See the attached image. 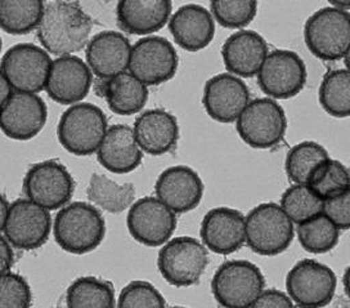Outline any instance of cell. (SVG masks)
Instances as JSON below:
<instances>
[{"label": "cell", "instance_id": "cell-1", "mask_svg": "<svg viewBox=\"0 0 350 308\" xmlns=\"http://www.w3.org/2000/svg\"><path fill=\"white\" fill-rule=\"evenodd\" d=\"M92 30L93 20L80 3L48 1L36 36L48 53L64 57L87 48Z\"/></svg>", "mask_w": 350, "mask_h": 308}, {"label": "cell", "instance_id": "cell-2", "mask_svg": "<svg viewBox=\"0 0 350 308\" xmlns=\"http://www.w3.org/2000/svg\"><path fill=\"white\" fill-rule=\"evenodd\" d=\"M53 235L67 253L83 255L96 251L106 236V220L92 204L75 201L57 213Z\"/></svg>", "mask_w": 350, "mask_h": 308}, {"label": "cell", "instance_id": "cell-3", "mask_svg": "<svg viewBox=\"0 0 350 308\" xmlns=\"http://www.w3.org/2000/svg\"><path fill=\"white\" fill-rule=\"evenodd\" d=\"M109 131L105 112L93 103H77L62 114L57 137L62 147L75 156H89L98 151Z\"/></svg>", "mask_w": 350, "mask_h": 308}, {"label": "cell", "instance_id": "cell-4", "mask_svg": "<svg viewBox=\"0 0 350 308\" xmlns=\"http://www.w3.org/2000/svg\"><path fill=\"white\" fill-rule=\"evenodd\" d=\"M294 223L275 203H262L245 217L246 244L254 253L274 257L294 240Z\"/></svg>", "mask_w": 350, "mask_h": 308}, {"label": "cell", "instance_id": "cell-5", "mask_svg": "<svg viewBox=\"0 0 350 308\" xmlns=\"http://www.w3.org/2000/svg\"><path fill=\"white\" fill-rule=\"evenodd\" d=\"M304 42L322 61H340L349 52V12L325 7L313 13L304 25Z\"/></svg>", "mask_w": 350, "mask_h": 308}, {"label": "cell", "instance_id": "cell-6", "mask_svg": "<svg viewBox=\"0 0 350 308\" xmlns=\"http://www.w3.org/2000/svg\"><path fill=\"white\" fill-rule=\"evenodd\" d=\"M236 131L252 149L269 150L284 141L287 118L275 99H252L236 121Z\"/></svg>", "mask_w": 350, "mask_h": 308}, {"label": "cell", "instance_id": "cell-7", "mask_svg": "<svg viewBox=\"0 0 350 308\" xmlns=\"http://www.w3.org/2000/svg\"><path fill=\"white\" fill-rule=\"evenodd\" d=\"M208 264V249L191 236L170 239L157 255V268L165 281L175 287L200 283Z\"/></svg>", "mask_w": 350, "mask_h": 308}, {"label": "cell", "instance_id": "cell-8", "mask_svg": "<svg viewBox=\"0 0 350 308\" xmlns=\"http://www.w3.org/2000/svg\"><path fill=\"white\" fill-rule=\"evenodd\" d=\"M264 287L265 279L260 268L241 259L220 264L211 280V293L223 307H252Z\"/></svg>", "mask_w": 350, "mask_h": 308}, {"label": "cell", "instance_id": "cell-9", "mask_svg": "<svg viewBox=\"0 0 350 308\" xmlns=\"http://www.w3.org/2000/svg\"><path fill=\"white\" fill-rule=\"evenodd\" d=\"M52 64L43 47L31 43L13 45L1 58V77L16 92L36 94L46 87Z\"/></svg>", "mask_w": 350, "mask_h": 308}, {"label": "cell", "instance_id": "cell-10", "mask_svg": "<svg viewBox=\"0 0 350 308\" xmlns=\"http://www.w3.org/2000/svg\"><path fill=\"white\" fill-rule=\"evenodd\" d=\"M49 211L30 198H17L0 224L1 233L16 249H39L48 242L53 227Z\"/></svg>", "mask_w": 350, "mask_h": 308}, {"label": "cell", "instance_id": "cell-11", "mask_svg": "<svg viewBox=\"0 0 350 308\" xmlns=\"http://www.w3.org/2000/svg\"><path fill=\"white\" fill-rule=\"evenodd\" d=\"M23 192L26 198L45 209H62L74 196L75 179L62 163L45 160L27 170Z\"/></svg>", "mask_w": 350, "mask_h": 308}, {"label": "cell", "instance_id": "cell-12", "mask_svg": "<svg viewBox=\"0 0 350 308\" xmlns=\"http://www.w3.org/2000/svg\"><path fill=\"white\" fill-rule=\"evenodd\" d=\"M338 286L335 272L314 259H303L286 276L287 294L299 307H325Z\"/></svg>", "mask_w": 350, "mask_h": 308}, {"label": "cell", "instance_id": "cell-13", "mask_svg": "<svg viewBox=\"0 0 350 308\" xmlns=\"http://www.w3.org/2000/svg\"><path fill=\"white\" fill-rule=\"evenodd\" d=\"M179 57L166 38L146 36L131 48L129 73L144 86H161L175 77Z\"/></svg>", "mask_w": 350, "mask_h": 308}, {"label": "cell", "instance_id": "cell-14", "mask_svg": "<svg viewBox=\"0 0 350 308\" xmlns=\"http://www.w3.org/2000/svg\"><path fill=\"white\" fill-rule=\"evenodd\" d=\"M306 66L300 55L287 49L268 53L258 73V84L272 99H288L306 87Z\"/></svg>", "mask_w": 350, "mask_h": 308}, {"label": "cell", "instance_id": "cell-15", "mask_svg": "<svg viewBox=\"0 0 350 308\" xmlns=\"http://www.w3.org/2000/svg\"><path fill=\"white\" fill-rule=\"evenodd\" d=\"M178 224L176 214L160 198L147 196L135 201L128 211L126 226L135 242L159 248L170 240Z\"/></svg>", "mask_w": 350, "mask_h": 308}, {"label": "cell", "instance_id": "cell-16", "mask_svg": "<svg viewBox=\"0 0 350 308\" xmlns=\"http://www.w3.org/2000/svg\"><path fill=\"white\" fill-rule=\"evenodd\" d=\"M48 119L44 99L35 93L14 92L1 105L0 127L3 133L16 141H29L42 132Z\"/></svg>", "mask_w": 350, "mask_h": 308}, {"label": "cell", "instance_id": "cell-17", "mask_svg": "<svg viewBox=\"0 0 350 308\" xmlns=\"http://www.w3.org/2000/svg\"><path fill=\"white\" fill-rule=\"evenodd\" d=\"M93 84L87 62L77 55H64L53 61L45 90L57 103L72 106L87 97Z\"/></svg>", "mask_w": 350, "mask_h": 308}, {"label": "cell", "instance_id": "cell-18", "mask_svg": "<svg viewBox=\"0 0 350 308\" xmlns=\"http://www.w3.org/2000/svg\"><path fill=\"white\" fill-rule=\"evenodd\" d=\"M250 101V89L242 79L232 74L215 75L204 87V109L213 120L221 124L237 121Z\"/></svg>", "mask_w": 350, "mask_h": 308}, {"label": "cell", "instance_id": "cell-19", "mask_svg": "<svg viewBox=\"0 0 350 308\" xmlns=\"http://www.w3.org/2000/svg\"><path fill=\"white\" fill-rule=\"evenodd\" d=\"M204 182L196 170L187 166L165 169L154 183L156 198L175 214L196 209L204 196Z\"/></svg>", "mask_w": 350, "mask_h": 308}, {"label": "cell", "instance_id": "cell-20", "mask_svg": "<svg viewBox=\"0 0 350 308\" xmlns=\"http://www.w3.org/2000/svg\"><path fill=\"white\" fill-rule=\"evenodd\" d=\"M200 235L208 251L219 255L236 253L246 242L245 216L227 207L208 210L201 222Z\"/></svg>", "mask_w": 350, "mask_h": 308}, {"label": "cell", "instance_id": "cell-21", "mask_svg": "<svg viewBox=\"0 0 350 308\" xmlns=\"http://www.w3.org/2000/svg\"><path fill=\"white\" fill-rule=\"evenodd\" d=\"M131 47L119 31L106 30L94 35L88 43L85 57L89 68L98 79H111L129 70Z\"/></svg>", "mask_w": 350, "mask_h": 308}, {"label": "cell", "instance_id": "cell-22", "mask_svg": "<svg viewBox=\"0 0 350 308\" xmlns=\"http://www.w3.org/2000/svg\"><path fill=\"white\" fill-rule=\"evenodd\" d=\"M169 31L182 49L195 53L205 49L213 42L215 21L202 5L186 4L172 14Z\"/></svg>", "mask_w": 350, "mask_h": 308}, {"label": "cell", "instance_id": "cell-23", "mask_svg": "<svg viewBox=\"0 0 350 308\" xmlns=\"http://www.w3.org/2000/svg\"><path fill=\"white\" fill-rule=\"evenodd\" d=\"M134 137L144 154L161 156L173 151L179 141V124L163 109L142 112L134 121Z\"/></svg>", "mask_w": 350, "mask_h": 308}, {"label": "cell", "instance_id": "cell-24", "mask_svg": "<svg viewBox=\"0 0 350 308\" xmlns=\"http://www.w3.org/2000/svg\"><path fill=\"white\" fill-rule=\"evenodd\" d=\"M269 52L260 34L241 30L232 34L221 47V58L227 71L237 77L258 75Z\"/></svg>", "mask_w": 350, "mask_h": 308}, {"label": "cell", "instance_id": "cell-25", "mask_svg": "<svg viewBox=\"0 0 350 308\" xmlns=\"http://www.w3.org/2000/svg\"><path fill=\"white\" fill-rule=\"evenodd\" d=\"M172 11L169 0H121L116 5V20L124 33L151 35L169 23Z\"/></svg>", "mask_w": 350, "mask_h": 308}, {"label": "cell", "instance_id": "cell-26", "mask_svg": "<svg viewBox=\"0 0 350 308\" xmlns=\"http://www.w3.org/2000/svg\"><path fill=\"white\" fill-rule=\"evenodd\" d=\"M99 164L115 175H128L141 166L143 151L129 125L109 127L97 151Z\"/></svg>", "mask_w": 350, "mask_h": 308}, {"label": "cell", "instance_id": "cell-27", "mask_svg": "<svg viewBox=\"0 0 350 308\" xmlns=\"http://www.w3.org/2000/svg\"><path fill=\"white\" fill-rule=\"evenodd\" d=\"M96 92L105 99L109 110L116 115L131 116L144 109L148 101V87L131 73H122L111 79H98Z\"/></svg>", "mask_w": 350, "mask_h": 308}, {"label": "cell", "instance_id": "cell-28", "mask_svg": "<svg viewBox=\"0 0 350 308\" xmlns=\"http://www.w3.org/2000/svg\"><path fill=\"white\" fill-rule=\"evenodd\" d=\"M89 201L112 214H120L129 209L135 200V188L133 183L120 185L109 177L93 173L87 188Z\"/></svg>", "mask_w": 350, "mask_h": 308}, {"label": "cell", "instance_id": "cell-29", "mask_svg": "<svg viewBox=\"0 0 350 308\" xmlns=\"http://www.w3.org/2000/svg\"><path fill=\"white\" fill-rule=\"evenodd\" d=\"M66 305L72 308L115 307V287L112 283L96 276L79 277L67 287Z\"/></svg>", "mask_w": 350, "mask_h": 308}, {"label": "cell", "instance_id": "cell-30", "mask_svg": "<svg viewBox=\"0 0 350 308\" xmlns=\"http://www.w3.org/2000/svg\"><path fill=\"white\" fill-rule=\"evenodd\" d=\"M45 3L40 0H1L0 26L4 33L27 35L38 30Z\"/></svg>", "mask_w": 350, "mask_h": 308}, {"label": "cell", "instance_id": "cell-31", "mask_svg": "<svg viewBox=\"0 0 350 308\" xmlns=\"http://www.w3.org/2000/svg\"><path fill=\"white\" fill-rule=\"evenodd\" d=\"M319 103L328 115L344 119L350 114V75L348 68L329 70L322 79Z\"/></svg>", "mask_w": 350, "mask_h": 308}, {"label": "cell", "instance_id": "cell-32", "mask_svg": "<svg viewBox=\"0 0 350 308\" xmlns=\"http://www.w3.org/2000/svg\"><path fill=\"white\" fill-rule=\"evenodd\" d=\"M327 159H329V155L322 144L313 141H304L295 144L287 153L284 170L291 182L306 185L312 172Z\"/></svg>", "mask_w": 350, "mask_h": 308}, {"label": "cell", "instance_id": "cell-33", "mask_svg": "<svg viewBox=\"0 0 350 308\" xmlns=\"http://www.w3.org/2000/svg\"><path fill=\"white\" fill-rule=\"evenodd\" d=\"M297 239L303 249L312 254L331 252L340 240V230L322 213L297 224Z\"/></svg>", "mask_w": 350, "mask_h": 308}, {"label": "cell", "instance_id": "cell-34", "mask_svg": "<svg viewBox=\"0 0 350 308\" xmlns=\"http://www.w3.org/2000/svg\"><path fill=\"white\" fill-rule=\"evenodd\" d=\"M306 186L322 200L336 196L350 190L349 170L329 157L312 172Z\"/></svg>", "mask_w": 350, "mask_h": 308}, {"label": "cell", "instance_id": "cell-35", "mask_svg": "<svg viewBox=\"0 0 350 308\" xmlns=\"http://www.w3.org/2000/svg\"><path fill=\"white\" fill-rule=\"evenodd\" d=\"M323 200L306 185H293L281 196L280 207L293 223L301 224L322 213Z\"/></svg>", "mask_w": 350, "mask_h": 308}, {"label": "cell", "instance_id": "cell-36", "mask_svg": "<svg viewBox=\"0 0 350 308\" xmlns=\"http://www.w3.org/2000/svg\"><path fill=\"white\" fill-rule=\"evenodd\" d=\"M210 11L219 25L237 30L252 23L258 13V3L254 0H215L210 3Z\"/></svg>", "mask_w": 350, "mask_h": 308}, {"label": "cell", "instance_id": "cell-37", "mask_svg": "<svg viewBox=\"0 0 350 308\" xmlns=\"http://www.w3.org/2000/svg\"><path fill=\"white\" fill-rule=\"evenodd\" d=\"M116 306L120 308H164L166 300L151 284L142 280L131 281L121 290Z\"/></svg>", "mask_w": 350, "mask_h": 308}, {"label": "cell", "instance_id": "cell-38", "mask_svg": "<svg viewBox=\"0 0 350 308\" xmlns=\"http://www.w3.org/2000/svg\"><path fill=\"white\" fill-rule=\"evenodd\" d=\"M33 303V292L23 276L7 272L0 280V308H27Z\"/></svg>", "mask_w": 350, "mask_h": 308}, {"label": "cell", "instance_id": "cell-39", "mask_svg": "<svg viewBox=\"0 0 350 308\" xmlns=\"http://www.w3.org/2000/svg\"><path fill=\"white\" fill-rule=\"evenodd\" d=\"M322 214L326 216L340 231H347L350 227V190L325 198L322 205Z\"/></svg>", "mask_w": 350, "mask_h": 308}, {"label": "cell", "instance_id": "cell-40", "mask_svg": "<svg viewBox=\"0 0 350 308\" xmlns=\"http://www.w3.org/2000/svg\"><path fill=\"white\" fill-rule=\"evenodd\" d=\"M295 306L293 299L277 289H262V293L254 300L252 307L258 308H288Z\"/></svg>", "mask_w": 350, "mask_h": 308}, {"label": "cell", "instance_id": "cell-41", "mask_svg": "<svg viewBox=\"0 0 350 308\" xmlns=\"http://www.w3.org/2000/svg\"><path fill=\"white\" fill-rule=\"evenodd\" d=\"M13 245L8 242V239L1 235V245H0V253H1V267L0 272L7 274L11 271L14 264V253H13Z\"/></svg>", "mask_w": 350, "mask_h": 308}, {"label": "cell", "instance_id": "cell-42", "mask_svg": "<svg viewBox=\"0 0 350 308\" xmlns=\"http://www.w3.org/2000/svg\"><path fill=\"white\" fill-rule=\"evenodd\" d=\"M16 90L12 88L11 84L8 83V80L5 79L4 77H1L0 75V99H1V105L5 102V101H8V99H11L12 94L14 93Z\"/></svg>", "mask_w": 350, "mask_h": 308}, {"label": "cell", "instance_id": "cell-43", "mask_svg": "<svg viewBox=\"0 0 350 308\" xmlns=\"http://www.w3.org/2000/svg\"><path fill=\"white\" fill-rule=\"evenodd\" d=\"M10 208H11V203L3 195V198H1V207H0V209H1V223L7 218Z\"/></svg>", "mask_w": 350, "mask_h": 308}, {"label": "cell", "instance_id": "cell-44", "mask_svg": "<svg viewBox=\"0 0 350 308\" xmlns=\"http://www.w3.org/2000/svg\"><path fill=\"white\" fill-rule=\"evenodd\" d=\"M342 281H344V292H345V294L349 297V286H348V281H349V267L345 270Z\"/></svg>", "mask_w": 350, "mask_h": 308}]
</instances>
